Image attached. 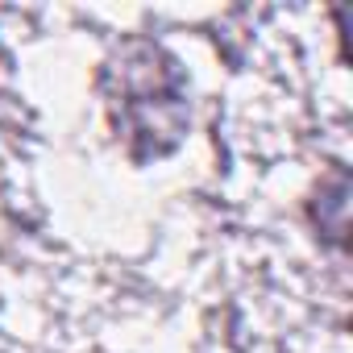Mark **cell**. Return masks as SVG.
Here are the masks:
<instances>
[{
    "label": "cell",
    "instance_id": "6da1fadb",
    "mask_svg": "<svg viewBox=\"0 0 353 353\" xmlns=\"http://www.w3.org/2000/svg\"><path fill=\"white\" fill-rule=\"evenodd\" d=\"M100 92L108 121L125 150L145 162L162 158L188 133V83L183 71L158 42L129 38L121 42L100 71Z\"/></svg>",
    "mask_w": 353,
    "mask_h": 353
}]
</instances>
